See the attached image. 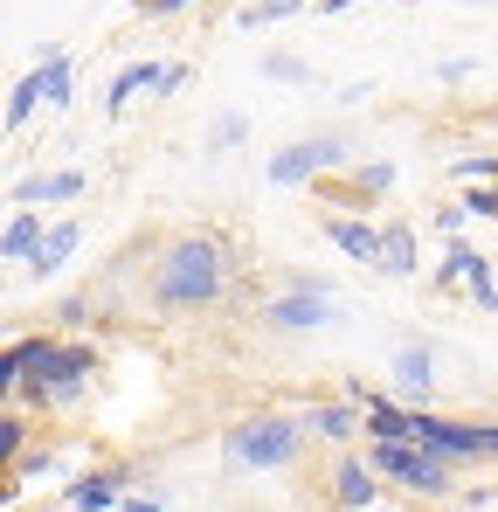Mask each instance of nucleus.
I'll return each mask as SVG.
<instances>
[{
	"label": "nucleus",
	"mask_w": 498,
	"mask_h": 512,
	"mask_svg": "<svg viewBox=\"0 0 498 512\" xmlns=\"http://www.w3.org/2000/svg\"><path fill=\"white\" fill-rule=\"evenodd\" d=\"M118 485H125V471H77V478L63 485V506L70 512H111V506H125Z\"/></svg>",
	"instance_id": "f3484780"
},
{
	"label": "nucleus",
	"mask_w": 498,
	"mask_h": 512,
	"mask_svg": "<svg viewBox=\"0 0 498 512\" xmlns=\"http://www.w3.org/2000/svg\"><path fill=\"white\" fill-rule=\"evenodd\" d=\"M485 450H492V457H498V423H485Z\"/></svg>",
	"instance_id": "473e14b6"
},
{
	"label": "nucleus",
	"mask_w": 498,
	"mask_h": 512,
	"mask_svg": "<svg viewBox=\"0 0 498 512\" xmlns=\"http://www.w3.org/2000/svg\"><path fill=\"white\" fill-rule=\"evenodd\" d=\"M49 471H63L56 450H21V457H14V492H21V485H42Z\"/></svg>",
	"instance_id": "b1692460"
},
{
	"label": "nucleus",
	"mask_w": 498,
	"mask_h": 512,
	"mask_svg": "<svg viewBox=\"0 0 498 512\" xmlns=\"http://www.w3.org/2000/svg\"><path fill=\"white\" fill-rule=\"evenodd\" d=\"M0 443H7V457H21V450H28V423H21V409H7V416H0Z\"/></svg>",
	"instance_id": "cd10ccee"
},
{
	"label": "nucleus",
	"mask_w": 498,
	"mask_h": 512,
	"mask_svg": "<svg viewBox=\"0 0 498 512\" xmlns=\"http://www.w3.org/2000/svg\"><path fill=\"white\" fill-rule=\"evenodd\" d=\"M305 416H284V409H256L243 423H229L222 436V464L229 471H284V464H298V450H305Z\"/></svg>",
	"instance_id": "7ed1b4c3"
},
{
	"label": "nucleus",
	"mask_w": 498,
	"mask_h": 512,
	"mask_svg": "<svg viewBox=\"0 0 498 512\" xmlns=\"http://www.w3.org/2000/svg\"><path fill=\"white\" fill-rule=\"evenodd\" d=\"M160 90H166V63H153V56H146V63H125V70L111 77V90H104V111L125 118L139 97H160Z\"/></svg>",
	"instance_id": "ddd939ff"
},
{
	"label": "nucleus",
	"mask_w": 498,
	"mask_h": 512,
	"mask_svg": "<svg viewBox=\"0 0 498 512\" xmlns=\"http://www.w3.org/2000/svg\"><path fill=\"white\" fill-rule=\"evenodd\" d=\"M305 7H312V0H249L236 21H243V28H270V21H291V14H305Z\"/></svg>",
	"instance_id": "4be33fe9"
},
{
	"label": "nucleus",
	"mask_w": 498,
	"mask_h": 512,
	"mask_svg": "<svg viewBox=\"0 0 498 512\" xmlns=\"http://www.w3.org/2000/svg\"><path fill=\"white\" fill-rule=\"evenodd\" d=\"M381 499V471H374V457H339L332 464V506L339 512H367Z\"/></svg>",
	"instance_id": "f8f14e48"
},
{
	"label": "nucleus",
	"mask_w": 498,
	"mask_h": 512,
	"mask_svg": "<svg viewBox=\"0 0 498 512\" xmlns=\"http://www.w3.org/2000/svg\"><path fill=\"white\" fill-rule=\"evenodd\" d=\"M464 77H478L471 56H443V63H436V84H464Z\"/></svg>",
	"instance_id": "c85d7f7f"
},
{
	"label": "nucleus",
	"mask_w": 498,
	"mask_h": 512,
	"mask_svg": "<svg viewBox=\"0 0 498 512\" xmlns=\"http://www.w3.org/2000/svg\"><path fill=\"white\" fill-rule=\"evenodd\" d=\"M77 243H83L77 222H56V229H49V250L35 256V270H28V277H56V270L70 263V250H77Z\"/></svg>",
	"instance_id": "aec40b11"
},
{
	"label": "nucleus",
	"mask_w": 498,
	"mask_h": 512,
	"mask_svg": "<svg viewBox=\"0 0 498 512\" xmlns=\"http://www.w3.org/2000/svg\"><path fill=\"white\" fill-rule=\"evenodd\" d=\"M256 70H263L270 84H312V63H305V56H291V49H270Z\"/></svg>",
	"instance_id": "412c9836"
},
{
	"label": "nucleus",
	"mask_w": 498,
	"mask_h": 512,
	"mask_svg": "<svg viewBox=\"0 0 498 512\" xmlns=\"http://www.w3.org/2000/svg\"><path fill=\"white\" fill-rule=\"evenodd\" d=\"M118 512H166V492H160V485H153V492H139V499H125V506H118Z\"/></svg>",
	"instance_id": "7c9ffc66"
},
{
	"label": "nucleus",
	"mask_w": 498,
	"mask_h": 512,
	"mask_svg": "<svg viewBox=\"0 0 498 512\" xmlns=\"http://www.w3.org/2000/svg\"><path fill=\"white\" fill-rule=\"evenodd\" d=\"M90 374H97V346L90 340H56V333H35V340H14L0 360V381H7V402H35V409H77L90 395Z\"/></svg>",
	"instance_id": "f257e3e1"
},
{
	"label": "nucleus",
	"mask_w": 498,
	"mask_h": 512,
	"mask_svg": "<svg viewBox=\"0 0 498 512\" xmlns=\"http://www.w3.org/2000/svg\"><path fill=\"white\" fill-rule=\"evenodd\" d=\"M256 319H263L270 333H319V326H332V291H326V284H312V277H298V284L277 291Z\"/></svg>",
	"instance_id": "0eeeda50"
},
{
	"label": "nucleus",
	"mask_w": 498,
	"mask_h": 512,
	"mask_svg": "<svg viewBox=\"0 0 498 512\" xmlns=\"http://www.w3.org/2000/svg\"><path fill=\"white\" fill-rule=\"evenodd\" d=\"M243 139H249V118H243V111H222V118L208 125L201 146H208V153H229V146H243Z\"/></svg>",
	"instance_id": "393cba45"
},
{
	"label": "nucleus",
	"mask_w": 498,
	"mask_h": 512,
	"mask_svg": "<svg viewBox=\"0 0 498 512\" xmlns=\"http://www.w3.org/2000/svg\"><path fill=\"white\" fill-rule=\"evenodd\" d=\"M429 222H436V229H443V236H464V222H471V215H464V208H457V201H450V208H436V215H429Z\"/></svg>",
	"instance_id": "c756f323"
},
{
	"label": "nucleus",
	"mask_w": 498,
	"mask_h": 512,
	"mask_svg": "<svg viewBox=\"0 0 498 512\" xmlns=\"http://www.w3.org/2000/svg\"><path fill=\"white\" fill-rule=\"evenodd\" d=\"M388 381H395V395H402V402L429 409V388H436V353H429V346H402V353L388 360Z\"/></svg>",
	"instance_id": "4468645a"
},
{
	"label": "nucleus",
	"mask_w": 498,
	"mask_h": 512,
	"mask_svg": "<svg viewBox=\"0 0 498 512\" xmlns=\"http://www.w3.org/2000/svg\"><path fill=\"white\" fill-rule=\"evenodd\" d=\"M395 180H402V173H395V160H360V167H353L360 201H367V194H395Z\"/></svg>",
	"instance_id": "5701e85b"
},
{
	"label": "nucleus",
	"mask_w": 498,
	"mask_h": 512,
	"mask_svg": "<svg viewBox=\"0 0 498 512\" xmlns=\"http://www.w3.org/2000/svg\"><path fill=\"white\" fill-rule=\"evenodd\" d=\"M326 243L339 256H353V263H374V270H381V243H388V236H381L367 215H332V222H326Z\"/></svg>",
	"instance_id": "2eb2a0df"
},
{
	"label": "nucleus",
	"mask_w": 498,
	"mask_h": 512,
	"mask_svg": "<svg viewBox=\"0 0 498 512\" xmlns=\"http://www.w3.org/2000/svg\"><path fill=\"white\" fill-rule=\"evenodd\" d=\"M415 443L450 457V464H471V457H492L485 450V423H457V416H436V409H415Z\"/></svg>",
	"instance_id": "1a4fd4ad"
},
{
	"label": "nucleus",
	"mask_w": 498,
	"mask_h": 512,
	"mask_svg": "<svg viewBox=\"0 0 498 512\" xmlns=\"http://www.w3.org/2000/svg\"><path fill=\"white\" fill-rule=\"evenodd\" d=\"M49 250V229L35 222V208H14L7 215V229H0V256L14 263V270H35V256Z\"/></svg>",
	"instance_id": "dca6fc26"
},
{
	"label": "nucleus",
	"mask_w": 498,
	"mask_h": 512,
	"mask_svg": "<svg viewBox=\"0 0 498 512\" xmlns=\"http://www.w3.org/2000/svg\"><path fill=\"white\" fill-rule=\"evenodd\" d=\"M187 0H146V14H180Z\"/></svg>",
	"instance_id": "2f4dec72"
},
{
	"label": "nucleus",
	"mask_w": 498,
	"mask_h": 512,
	"mask_svg": "<svg viewBox=\"0 0 498 512\" xmlns=\"http://www.w3.org/2000/svg\"><path fill=\"white\" fill-rule=\"evenodd\" d=\"M457 208H464L471 222H498V180H485V187H464V194H457Z\"/></svg>",
	"instance_id": "bb28decb"
},
{
	"label": "nucleus",
	"mask_w": 498,
	"mask_h": 512,
	"mask_svg": "<svg viewBox=\"0 0 498 512\" xmlns=\"http://www.w3.org/2000/svg\"><path fill=\"white\" fill-rule=\"evenodd\" d=\"M346 395H353L360 416H367V443H415V409H402L395 395H381V388H367V381H346Z\"/></svg>",
	"instance_id": "9d476101"
},
{
	"label": "nucleus",
	"mask_w": 498,
	"mask_h": 512,
	"mask_svg": "<svg viewBox=\"0 0 498 512\" xmlns=\"http://www.w3.org/2000/svg\"><path fill=\"white\" fill-rule=\"evenodd\" d=\"M298 416H305V429H312L319 443H339V450L367 429V416H360V402H353V395H312Z\"/></svg>",
	"instance_id": "9b49d317"
},
{
	"label": "nucleus",
	"mask_w": 498,
	"mask_h": 512,
	"mask_svg": "<svg viewBox=\"0 0 498 512\" xmlns=\"http://www.w3.org/2000/svg\"><path fill=\"white\" fill-rule=\"evenodd\" d=\"M70 97H77V63H70V49H63V42H49V49L35 56V70H28L21 84L7 90V111H0V125H7V132H21L35 104H56V111H70Z\"/></svg>",
	"instance_id": "20e7f679"
},
{
	"label": "nucleus",
	"mask_w": 498,
	"mask_h": 512,
	"mask_svg": "<svg viewBox=\"0 0 498 512\" xmlns=\"http://www.w3.org/2000/svg\"><path fill=\"white\" fill-rule=\"evenodd\" d=\"M381 236H388V243H381V270H388V277H415V270H422V243H415V229H409V222H388Z\"/></svg>",
	"instance_id": "6ab92c4d"
},
{
	"label": "nucleus",
	"mask_w": 498,
	"mask_h": 512,
	"mask_svg": "<svg viewBox=\"0 0 498 512\" xmlns=\"http://www.w3.org/2000/svg\"><path fill=\"white\" fill-rule=\"evenodd\" d=\"M471 7H485V0H471Z\"/></svg>",
	"instance_id": "f704fd0d"
},
{
	"label": "nucleus",
	"mask_w": 498,
	"mask_h": 512,
	"mask_svg": "<svg viewBox=\"0 0 498 512\" xmlns=\"http://www.w3.org/2000/svg\"><path fill=\"white\" fill-rule=\"evenodd\" d=\"M450 173H457L464 187H485V180H498V153H457Z\"/></svg>",
	"instance_id": "a878e982"
},
{
	"label": "nucleus",
	"mask_w": 498,
	"mask_h": 512,
	"mask_svg": "<svg viewBox=\"0 0 498 512\" xmlns=\"http://www.w3.org/2000/svg\"><path fill=\"white\" fill-rule=\"evenodd\" d=\"M229 291V256L215 236H180L166 243L160 270H153V305L160 312H201Z\"/></svg>",
	"instance_id": "f03ea898"
},
{
	"label": "nucleus",
	"mask_w": 498,
	"mask_h": 512,
	"mask_svg": "<svg viewBox=\"0 0 498 512\" xmlns=\"http://www.w3.org/2000/svg\"><path fill=\"white\" fill-rule=\"evenodd\" d=\"M346 160H353V153H346V139H339V132L291 139V146H277V153H270V187H305V180H319V173H339Z\"/></svg>",
	"instance_id": "423d86ee"
},
{
	"label": "nucleus",
	"mask_w": 498,
	"mask_h": 512,
	"mask_svg": "<svg viewBox=\"0 0 498 512\" xmlns=\"http://www.w3.org/2000/svg\"><path fill=\"white\" fill-rule=\"evenodd\" d=\"M436 284H464L478 312H498V270H492V256L478 250V243H464V236H450V250H443V263H436Z\"/></svg>",
	"instance_id": "6e6552de"
},
{
	"label": "nucleus",
	"mask_w": 498,
	"mask_h": 512,
	"mask_svg": "<svg viewBox=\"0 0 498 512\" xmlns=\"http://www.w3.org/2000/svg\"><path fill=\"white\" fill-rule=\"evenodd\" d=\"M367 457H374V471H381L388 485H402L415 499H450V492H457V464L436 457V450H422V443H374Z\"/></svg>",
	"instance_id": "39448f33"
},
{
	"label": "nucleus",
	"mask_w": 498,
	"mask_h": 512,
	"mask_svg": "<svg viewBox=\"0 0 498 512\" xmlns=\"http://www.w3.org/2000/svg\"><path fill=\"white\" fill-rule=\"evenodd\" d=\"M83 194V173L63 167V173H28V180H14L7 187V201L14 208H42V201H77Z\"/></svg>",
	"instance_id": "a211bd4d"
},
{
	"label": "nucleus",
	"mask_w": 498,
	"mask_h": 512,
	"mask_svg": "<svg viewBox=\"0 0 498 512\" xmlns=\"http://www.w3.org/2000/svg\"><path fill=\"white\" fill-rule=\"evenodd\" d=\"M319 7H326V14H339V7H353V0H319Z\"/></svg>",
	"instance_id": "72a5a7b5"
}]
</instances>
